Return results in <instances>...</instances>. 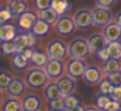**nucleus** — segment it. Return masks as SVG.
<instances>
[{"label":"nucleus","mask_w":121,"mask_h":111,"mask_svg":"<svg viewBox=\"0 0 121 111\" xmlns=\"http://www.w3.org/2000/svg\"><path fill=\"white\" fill-rule=\"evenodd\" d=\"M25 82L27 86L33 90H38L45 87L48 84L49 76L45 69L35 66L27 71L25 76Z\"/></svg>","instance_id":"obj_1"},{"label":"nucleus","mask_w":121,"mask_h":111,"mask_svg":"<svg viewBox=\"0 0 121 111\" xmlns=\"http://www.w3.org/2000/svg\"><path fill=\"white\" fill-rule=\"evenodd\" d=\"M91 49L87 40L81 37H76L68 46V53L72 58L84 59L89 55Z\"/></svg>","instance_id":"obj_2"},{"label":"nucleus","mask_w":121,"mask_h":111,"mask_svg":"<svg viewBox=\"0 0 121 111\" xmlns=\"http://www.w3.org/2000/svg\"><path fill=\"white\" fill-rule=\"evenodd\" d=\"M47 54L49 58L62 60L67 56L68 47L62 40L55 39L47 45Z\"/></svg>","instance_id":"obj_3"},{"label":"nucleus","mask_w":121,"mask_h":111,"mask_svg":"<svg viewBox=\"0 0 121 111\" xmlns=\"http://www.w3.org/2000/svg\"><path fill=\"white\" fill-rule=\"evenodd\" d=\"M56 30L59 34L62 36H69L75 32L76 26L74 18L67 15H61L55 22Z\"/></svg>","instance_id":"obj_4"},{"label":"nucleus","mask_w":121,"mask_h":111,"mask_svg":"<svg viewBox=\"0 0 121 111\" xmlns=\"http://www.w3.org/2000/svg\"><path fill=\"white\" fill-rule=\"evenodd\" d=\"M87 64L83 59L71 58L66 65V72L67 75L74 79H78L84 75Z\"/></svg>","instance_id":"obj_5"},{"label":"nucleus","mask_w":121,"mask_h":111,"mask_svg":"<svg viewBox=\"0 0 121 111\" xmlns=\"http://www.w3.org/2000/svg\"><path fill=\"white\" fill-rule=\"evenodd\" d=\"M92 12L93 25L97 27H105L112 21V13L106 8L99 7L94 9Z\"/></svg>","instance_id":"obj_6"},{"label":"nucleus","mask_w":121,"mask_h":111,"mask_svg":"<svg viewBox=\"0 0 121 111\" xmlns=\"http://www.w3.org/2000/svg\"><path fill=\"white\" fill-rule=\"evenodd\" d=\"M44 69L49 78L57 79L62 76L65 71V65L61 60L49 58L44 66Z\"/></svg>","instance_id":"obj_7"},{"label":"nucleus","mask_w":121,"mask_h":111,"mask_svg":"<svg viewBox=\"0 0 121 111\" xmlns=\"http://www.w3.org/2000/svg\"><path fill=\"white\" fill-rule=\"evenodd\" d=\"M26 88L27 85L25 81L20 77L14 76L12 78L10 83L6 88V91L10 97L19 98L23 95L26 92Z\"/></svg>","instance_id":"obj_8"},{"label":"nucleus","mask_w":121,"mask_h":111,"mask_svg":"<svg viewBox=\"0 0 121 111\" xmlns=\"http://www.w3.org/2000/svg\"><path fill=\"white\" fill-rule=\"evenodd\" d=\"M74 22L76 27L82 30L88 29L93 25L92 12L87 9H80L74 17Z\"/></svg>","instance_id":"obj_9"},{"label":"nucleus","mask_w":121,"mask_h":111,"mask_svg":"<svg viewBox=\"0 0 121 111\" xmlns=\"http://www.w3.org/2000/svg\"><path fill=\"white\" fill-rule=\"evenodd\" d=\"M17 53H20L27 47H32L36 44V36L31 32L27 34H20L13 39Z\"/></svg>","instance_id":"obj_10"},{"label":"nucleus","mask_w":121,"mask_h":111,"mask_svg":"<svg viewBox=\"0 0 121 111\" xmlns=\"http://www.w3.org/2000/svg\"><path fill=\"white\" fill-rule=\"evenodd\" d=\"M22 111H38L42 106V100L40 96L35 94H29L22 98Z\"/></svg>","instance_id":"obj_11"},{"label":"nucleus","mask_w":121,"mask_h":111,"mask_svg":"<svg viewBox=\"0 0 121 111\" xmlns=\"http://www.w3.org/2000/svg\"><path fill=\"white\" fill-rule=\"evenodd\" d=\"M60 87V90L62 92L63 96H67L72 94L76 88V82L74 78L70 76H61L58 78L56 81Z\"/></svg>","instance_id":"obj_12"},{"label":"nucleus","mask_w":121,"mask_h":111,"mask_svg":"<svg viewBox=\"0 0 121 111\" xmlns=\"http://www.w3.org/2000/svg\"><path fill=\"white\" fill-rule=\"evenodd\" d=\"M37 16L34 13L26 11L25 13L19 15L17 19V25L20 28L25 31H31L35 22L37 20Z\"/></svg>","instance_id":"obj_13"},{"label":"nucleus","mask_w":121,"mask_h":111,"mask_svg":"<svg viewBox=\"0 0 121 111\" xmlns=\"http://www.w3.org/2000/svg\"><path fill=\"white\" fill-rule=\"evenodd\" d=\"M87 42L91 51L95 52H98L102 49L105 48L108 44V41L104 37V34L99 32H95L91 35Z\"/></svg>","instance_id":"obj_14"},{"label":"nucleus","mask_w":121,"mask_h":111,"mask_svg":"<svg viewBox=\"0 0 121 111\" xmlns=\"http://www.w3.org/2000/svg\"><path fill=\"white\" fill-rule=\"evenodd\" d=\"M83 77L87 84L95 85L99 83L102 80V72L101 70L95 66H87Z\"/></svg>","instance_id":"obj_15"},{"label":"nucleus","mask_w":121,"mask_h":111,"mask_svg":"<svg viewBox=\"0 0 121 111\" xmlns=\"http://www.w3.org/2000/svg\"><path fill=\"white\" fill-rule=\"evenodd\" d=\"M103 34L108 42L119 41L121 38V27L116 22H109L104 27Z\"/></svg>","instance_id":"obj_16"},{"label":"nucleus","mask_w":121,"mask_h":111,"mask_svg":"<svg viewBox=\"0 0 121 111\" xmlns=\"http://www.w3.org/2000/svg\"><path fill=\"white\" fill-rule=\"evenodd\" d=\"M17 28L10 23L0 24V41L2 42H11L17 37Z\"/></svg>","instance_id":"obj_17"},{"label":"nucleus","mask_w":121,"mask_h":111,"mask_svg":"<svg viewBox=\"0 0 121 111\" xmlns=\"http://www.w3.org/2000/svg\"><path fill=\"white\" fill-rule=\"evenodd\" d=\"M44 96L46 99L49 101L54 100V99H60V98L64 97L63 94L60 90L57 82H52L47 84L45 86L44 90Z\"/></svg>","instance_id":"obj_18"},{"label":"nucleus","mask_w":121,"mask_h":111,"mask_svg":"<svg viewBox=\"0 0 121 111\" xmlns=\"http://www.w3.org/2000/svg\"><path fill=\"white\" fill-rule=\"evenodd\" d=\"M50 25L51 24L47 23V22H45L44 20L39 17V18H37V22H35L34 26L32 27L31 32L36 37H44V36H47L50 32Z\"/></svg>","instance_id":"obj_19"},{"label":"nucleus","mask_w":121,"mask_h":111,"mask_svg":"<svg viewBox=\"0 0 121 111\" xmlns=\"http://www.w3.org/2000/svg\"><path fill=\"white\" fill-rule=\"evenodd\" d=\"M103 71L107 75L114 74V73L120 72L121 63L119 59L109 57L107 61H104Z\"/></svg>","instance_id":"obj_20"},{"label":"nucleus","mask_w":121,"mask_h":111,"mask_svg":"<svg viewBox=\"0 0 121 111\" xmlns=\"http://www.w3.org/2000/svg\"><path fill=\"white\" fill-rule=\"evenodd\" d=\"M30 61L24 57L22 53H15L12 59V66L16 71H22L27 68Z\"/></svg>","instance_id":"obj_21"},{"label":"nucleus","mask_w":121,"mask_h":111,"mask_svg":"<svg viewBox=\"0 0 121 111\" xmlns=\"http://www.w3.org/2000/svg\"><path fill=\"white\" fill-rule=\"evenodd\" d=\"M8 8L13 14L18 16L27 11V4L24 0H10Z\"/></svg>","instance_id":"obj_22"},{"label":"nucleus","mask_w":121,"mask_h":111,"mask_svg":"<svg viewBox=\"0 0 121 111\" xmlns=\"http://www.w3.org/2000/svg\"><path fill=\"white\" fill-rule=\"evenodd\" d=\"M1 111H22V103L18 98L10 97L4 101Z\"/></svg>","instance_id":"obj_23"},{"label":"nucleus","mask_w":121,"mask_h":111,"mask_svg":"<svg viewBox=\"0 0 121 111\" xmlns=\"http://www.w3.org/2000/svg\"><path fill=\"white\" fill-rule=\"evenodd\" d=\"M52 8L59 16H61L70 9L71 3L69 0H52Z\"/></svg>","instance_id":"obj_24"},{"label":"nucleus","mask_w":121,"mask_h":111,"mask_svg":"<svg viewBox=\"0 0 121 111\" xmlns=\"http://www.w3.org/2000/svg\"><path fill=\"white\" fill-rule=\"evenodd\" d=\"M106 50L109 55V57L121 59V42L119 41L108 42L106 46Z\"/></svg>","instance_id":"obj_25"},{"label":"nucleus","mask_w":121,"mask_h":111,"mask_svg":"<svg viewBox=\"0 0 121 111\" xmlns=\"http://www.w3.org/2000/svg\"><path fill=\"white\" fill-rule=\"evenodd\" d=\"M49 57L47 54H46L45 52L42 51H38L34 49L33 55H32V60H31V62L32 64H34L36 66H38V67H42L46 65V63L47 62Z\"/></svg>","instance_id":"obj_26"},{"label":"nucleus","mask_w":121,"mask_h":111,"mask_svg":"<svg viewBox=\"0 0 121 111\" xmlns=\"http://www.w3.org/2000/svg\"><path fill=\"white\" fill-rule=\"evenodd\" d=\"M59 17L60 16L58 15V13L52 7L46 9V10L42 11L40 13V18H42V20H44L49 24L55 23L57 21V19L59 18Z\"/></svg>","instance_id":"obj_27"},{"label":"nucleus","mask_w":121,"mask_h":111,"mask_svg":"<svg viewBox=\"0 0 121 111\" xmlns=\"http://www.w3.org/2000/svg\"><path fill=\"white\" fill-rule=\"evenodd\" d=\"M13 76L6 70H0V90H6Z\"/></svg>","instance_id":"obj_28"},{"label":"nucleus","mask_w":121,"mask_h":111,"mask_svg":"<svg viewBox=\"0 0 121 111\" xmlns=\"http://www.w3.org/2000/svg\"><path fill=\"white\" fill-rule=\"evenodd\" d=\"M0 50L3 52V54L5 56H13L15 53H17L16 47L13 42H2L0 46Z\"/></svg>","instance_id":"obj_29"},{"label":"nucleus","mask_w":121,"mask_h":111,"mask_svg":"<svg viewBox=\"0 0 121 111\" xmlns=\"http://www.w3.org/2000/svg\"><path fill=\"white\" fill-rule=\"evenodd\" d=\"M114 85L109 81V80H104L99 82V90L101 94H105V95H109L111 91L114 89Z\"/></svg>","instance_id":"obj_30"},{"label":"nucleus","mask_w":121,"mask_h":111,"mask_svg":"<svg viewBox=\"0 0 121 111\" xmlns=\"http://www.w3.org/2000/svg\"><path fill=\"white\" fill-rule=\"evenodd\" d=\"M63 100H64V104H65V109H69L71 108H74L76 106L79 105L80 101L76 96L70 94L67 96H64L63 97Z\"/></svg>","instance_id":"obj_31"},{"label":"nucleus","mask_w":121,"mask_h":111,"mask_svg":"<svg viewBox=\"0 0 121 111\" xmlns=\"http://www.w3.org/2000/svg\"><path fill=\"white\" fill-rule=\"evenodd\" d=\"M48 109H49V111L62 110V109H65V104H64V100H63V97L60 98V99H54V100H52V101H49Z\"/></svg>","instance_id":"obj_32"},{"label":"nucleus","mask_w":121,"mask_h":111,"mask_svg":"<svg viewBox=\"0 0 121 111\" xmlns=\"http://www.w3.org/2000/svg\"><path fill=\"white\" fill-rule=\"evenodd\" d=\"M110 97L109 95H105V94H101L99 97L96 99L95 104H96V108L98 109H99L100 111H104L105 109L106 105L108 104V103L110 101Z\"/></svg>","instance_id":"obj_33"},{"label":"nucleus","mask_w":121,"mask_h":111,"mask_svg":"<svg viewBox=\"0 0 121 111\" xmlns=\"http://www.w3.org/2000/svg\"><path fill=\"white\" fill-rule=\"evenodd\" d=\"M13 13L9 10V8L3 9L0 10V24L7 23L9 21H10L13 17Z\"/></svg>","instance_id":"obj_34"},{"label":"nucleus","mask_w":121,"mask_h":111,"mask_svg":"<svg viewBox=\"0 0 121 111\" xmlns=\"http://www.w3.org/2000/svg\"><path fill=\"white\" fill-rule=\"evenodd\" d=\"M34 4L40 12L52 7V0H34Z\"/></svg>","instance_id":"obj_35"},{"label":"nucleus","mask_w":121,"mask_h":111,"mask_svg":"<svg viewBox=\"0 0 121 111\" xmlns=\"http://www.w3.org/2000/svg\"><path fill=\"white\" fill-rule=\"evenodd\" d=\"M109 96L111 99H114V100L119 102L121 99V85H114V89Z\"/></svg>","instance_id":"obj_36"},{"label":"nucleus","mask_w":121,"mask_h":111,"mask_svg":"<svg viewBox=\"0 0 121 111\" xmlns=\"http://www.w3.org/2000/svg\"><path fill=\"white\" fill-rule=\"evenodd\" d=\"M109 81L114 85H121V72L114 73L109 75Z\"/></svg>","instance_id":"obj_37"},{"label":"nucleus","mask_w":121,"mask_h":111,"mask_svg":"<svg viewBox=\"0 0 121 111\" xmlns=\"http://www.w3.org/2000/svg\"><path fill=\"white\" fill-rule=\"evenodd\" d=\"M120 109V105H119V102L115 101L114 99H110L108 104L106 105L105 109L104 111H107V110H119Z\"/></svg>","instance_id":"obj_38"},{"label":"nucleus","mask_w":121,"mask_h":111,"mask_svg":"<svg viewBox=\"0 0 121 111\" xmlns=\"http://www.w3.org/2000/svg\"><path fill=\"white\" fill-rule=\"evenodd\" d=\"M115 3L116 0H96V4L99 7L106 8V9L112 7Z\"/></svg>","instance_id":"obj_39"},{"label":"nucleus","mask_w":121,"mask_h":111,"mask_svg":"<svg viewBox=\"0 0 121 111\" xmlns=\"http://www.w3.org/2000/svg\"><path fill=\"white\" fill-rule=\"evenodd\" d=\"M33 51H34V49H32V47H27V48H26L25 50L22 51L21 53L24 56V57H25L26 59H27L31 62L32 55H33Z\"/></svg>","instance_id":"obj_40"},{"label":"nucleus","mask_w":121,"mask_h":111,"mask_svg":"<svg viewBox=\"0 0 121 111\" xmlns=\"http://www.w3.org/2000/svg\"><path fill=\"white\" fill-rule=\"evenodd\" d=\"M97 55H98V56H99V59L102 60V61H107V60L109 58V53H108L106 48H104V49H102V50L99 51H98Z\"/></svg>","instance_id":"obj_41"},{"label":"nucleus","mask_w":121,"mask_h":111,"mask_svg":"<svg viewBox=\"0 0 121 111\" xmlns=\"http://www.w3.org/2000/svg\"><path fill=\"white\" fill-rule=\"evenodd\" d=\"M66 111H84V107H82L81 104H79V105L76 106V107H74V108L66 109Z\"/></svg>","instance_id":"obj_42"},{"label":"nucleus","mask_w":121,"mask_h":111,"mask_svg":"<svg viewBox=\"0 0 121 111\" xmlns=\"http://www.w3.org/2000/svg\"><path fill=\"white\" fill-rule=\"evenodd\" d=\"M116 23L121 27V12H119L116 16Z\"/></svg>","instance_id":"obj_43"},{"label":"nucleus","mask_w":121,"mask_h":111,"mask_svg":"<svg viewBox=\"0 0 121 111\" xmlns=\"http://www.w3.org/2000/svg\"><path fill=\"white\" fill-rule=\"evenodd\" d=\"M84 111H100V110H99V109H98L97 108L86 107V108H84Z\"/></svg>","instance_id":"obj_44"},{"label":"nucleus","mask_w":121,"mask_h":111,"mask_svg":"<svg viewBox=\"0 0 121 111\" xmlns=\"http://www.w3.org/2000/svg\"><path fill=\"white\" fill-rule=\"evenodd\" d=\"M2 100H3V94H2L1 90H0V104L2 103Z\"/></svg>","instance_id":"obj_45"},{"label":"nucleus","mask_w":121,"mask_h":111,"mask_svg":"<svg viewBox=\"0 0 121 111\" xmlns=\"http://www.w3.org/2000/svg\"><path fill=\"white\" fill-rule=\"evenodd\" d=\"M52 111H66V109H62V110H52Z\"/></svg>","instance_id":"obj_46"},{"label":"nucleus","mask_w":121,"mask_h":111,"mask_svg":"<svg viewBox=\"0 0 121 111\" xmlns=\"http://www.w3.org/2000/svg\"><path fill=\"white\" fill-rule=\"evenodd\" d=\"M119 105H120V109H121V99L119 101Z\"/></svg>","instance_id":"obj_47"},{"label":"nucleus","mask_w":121,"mask_h":111,"mask_svg":"<svg viewBox=\"0 0 121 111\" xmlns=\"http://www.w3.org/2000/svg\"><path fill=\"white\" fill-rule=\"evenodd\" d=\"M107 111H116V110H107ZM119 111V110H118Z\"/></svg>","instance_id":"obj_48"},{"label":"nucleus","mask_w":121,"mask_h":111,"mask_svg":"<svg viewBox=\"0 0 121 111\" xmlns=\"http://www.w3.org/2000/svg\"><path fill=\"white\" fill-rule=\"evenodd\" d=\"M119 111H121V109H119Z\"/></svg>","instance_id":"obj_49"},{"label":"nucleus","mask_w":121,"mask_h":111,"mask_svg":"<svg viewBox=\"0 0 121 111\" xmlns=\"http://www.w3.org/2000/svg\"><path fill=\"white\" fill-rule=\"evenodd\" d=\"M38 111H42V110H38Z\"/></svg>","instance_id":"obj_50"}]
</instances>
